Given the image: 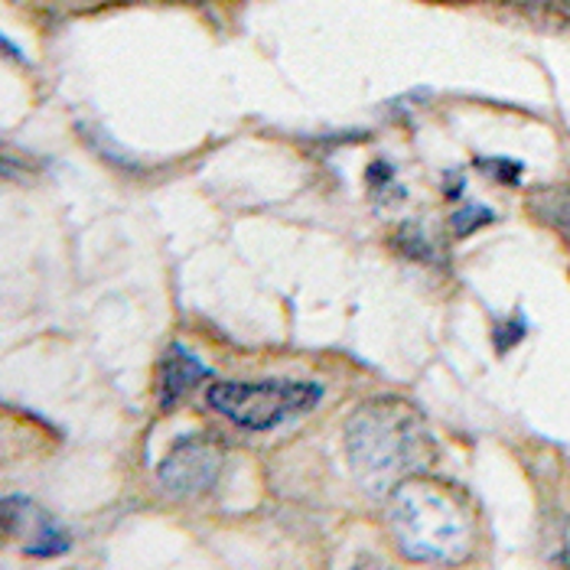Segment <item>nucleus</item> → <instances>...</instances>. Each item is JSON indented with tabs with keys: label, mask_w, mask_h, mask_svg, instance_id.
Instances as JSON below:
<instances>
[{
	"label": "nucleus",
	"mask_w": 570,
	"mask_h": 570,
	"mask_svg": "<svg viewBox=\"0 0 570 570\" xmlns=\"http://www.w3.org/2000/svg\"><path fill=\"white\" fill-rule=\"evenodd\" d=\"M365 179H368V189H372V196L379 199V203H401L404 199V189H401V183L395 179V167L392 164H385V160H375L368 170H365Z\"/></svg>",
	"instance_id": "6e6552de"
},
{
	"label": "nucleus",
	"mask_w": 570,
	"mask_h": 570,
	"mask_svg": "<svg viewBox=\"0 0 570 570\" xmlns=\"http://www.w3.org/2000/svg\"><path fill=\"white\" fill-rule=\"evenodd\" d=\"M346 450L355 480L372 495H392L404 480L431 466L434 438L407 401L385 395L352 414Z\"/></svg>",
	"instance_id": "f257e3e1"
},
{
	"label": "nucleus",
	"mask_w": 570,
	"mask_h": 570,
	"mask_svg": "<svg viewBox=\"0 0 570 570\" xmlns=\"http://www.w3.org/2000/svg\"><path fill=\"white\" fill-rule=\"evenodd\" d=\"M3 531L27 541V554L52 558L69 551V534L52 522L43 509H37L27 495H7L3 499Z\"/></svg>",
	"instance_id": "39448f33"
},
{
	"label": "nucleus",
	"mask_w": 570,
	"mask_h": 570,
	"mask_svg": "<svg viewBox=\"0 0 570 570\" xmlns=\"http://www.w3.org/2000/svg\"><path fill=\"white\" fill-rule=\"evenodd\" d=\"M564 564H570V554H564Z\"/></svg>",
	"instance_id": "4468645a"
},
{
	"label": "nucleus",
	"mask_w": 570,
	"mask_h": 570,
	"mask_svg": "<svg viewBox=\"0 0 570 570\" xmlns=\"http://www.w3.org/2000/svg\"><path fill=\"white\" fill-rule=\"evenodd\" d=\"M528 333V323L522 316H515V320H502V323H495V330H492V340H495V350L499 352H509L512 346H519L522 340H525Z\"/></svg>",
	"instance_id": "f8f14e48"
},
{
	"label": "nucleus",
	"mask_w": 570,
	"mask_h": 570,
	"mask_svg": "<svg viewBox=\"0 0 570 570\" xmlns=\"http://www.w3.org/2000/svg\"><path fill=\"white\" fill-rule=\"evenodd\" d=\"M531 209H534V216L541 222H548L558 232L570 235V183H564V186H544V189L531 193Z\"/></svg>",
	"instance_id": "0eeeda50"
},
{
	"label": "nucleus",
	"mask_w": 570,
	"mask_h": 570,
	"mask_svg": "<svg viewBox=\"0 0 570 570\" xmlns=\"http://www.w3.org/2000/svg\"><path fill=\"white\" fill-rule=\"evenodd\" d=\"M492 219H495L492 209H485L480 203H466V206H460V209L453 213V232H456L460 238H466V235L480 232V228L489 225Z\"/></svg>",
	"instance_id": "9d476101"
},
{
	"label": "nucleus",
	"mask_w": 570,
	"mask_h": 570,
	"mask_svg": "<svg viewBox=\"0 0 570 570\" xmlns=\"http://www.w3.org/2000/svg\"><path fill=\"white\" fill-rule=\"evenodd\" d=\"M203 379H209V368L193 352L183 350L179 343H174L170 352L164 355V362H160V372H157V397H160V407L179 404Z\"/></svg>",
	"instance_id": "423d86ee"
},
{
	"label": "nucleus",
	"mask_w": 570,
	"mask_h": 570,
	"mask_svg": "<svg viewBox=\"0 0 570 570\" xmlns=\"http://www.w3.org/2000/svg\"><path fill=\"white\" fill-rule=\"evenodd\" d=\"M389 519L397 548L414 561L453 564L473 548V512L456 485L434 476H411L389 495Z\"/></svg>",
	"instance_id": "f03ea898"
},
{
	"label": "nucleus",
	"mask_w": 570,
	"mask_h": 570,
	"mask_svg": "<svg viewBox=\"0 0 570 570\" xmlns=\"http://www.w3.org/2000/svg\"><path fill=\"white\" fill-rule=\"evenodd\" d=\"M395 245L401 248V255L411 258V262H434V242L417 222L401 225V232L395 235Z\"/></svg>",
	"instance_id": "1a4fd4ad"
},
{
	"label": "nucleus",
	"mask_w": 570,
	"mask_h": 570,
	"mask_svg": "<svg viewBox=\"0 0 570 570\" xmlns=\"http://www.w3.org/2000/svg\"><path fill=\"white\" fill-rule=\"evenodd\" d=\"M209 407L245 431H274L301 414H309L323 385L294 379H264V382H219L209 389Z\"/></svg>",
	"instance_id": "7ed1b4c3"
},
{
	"label": "nucleus",
	"mask_w": 570,
	"mask_h": 570,
	"mask_svg": "<svg viewBox=\"0 0 570 570\" xmlns=\"http://www.w3.org/2000/svg\"><path fill=\"white\" fill-rule=\"evenodd\" d=\"M480 164V170L489 174L492 179H499V183H505V186H515L522 174H525V164H519V160H509V157H492V160H476Z\"/></svg>",
	"instance_id": "9b49d317"
},
{
	"label": "nucleus",
	"mask_w": 570,
	"mask_h": 570,
	"mask_svg": "<svg viewBox=\"0 0 570 570\" xmlns=\"http://www.w3.org/2000/svg\"><path fill=\"white\" fill-rule=\"evenodd\" d=\"M512 3H525V7H551V10H570V0H512Z\"/></svg>",
	"instance_id": "ddd939ff"
},
{
	"label": "nucleus",
	"mask_w": 570,
	"mask_h": 570,
	"mask_svg": "<svg viewBox=\"0 0 570 570\" xmlns=\"http://www.w3.org/2000/svg\"><path fill=\"white\" fill-rule=\"evenodd\" d=\"M222 466H225L222 440L213 434H189L176 440L174 450L164 456V463L157 466V480L170 495L189 499L209 492L219 483Z\"/></svg>",
	"instance_id": "20e7f679"
}]
</instances>
